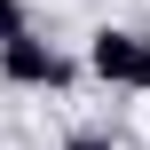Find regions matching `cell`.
<instances>
[{
	"label": "cell",
	"instance_id": "6da1fadb",
	"mask_svg": "<svg viewBox=\"0 0 150 150\" xmlns=\"http://www.w3.org/2000/svg\"><path fill=\"white\" fill-rule=\"evenodd\" d=\"M87 71L103 87H127V95H150V32H127V24H103L87 40Z\"/></svg>",
	"mask_w": 150,
	"mask_h": 150
},
{
	"label": "cell",
	"instance_id": "7a4b0ae2",
	"mask_svg": "<svg viewBox=\"0 0 150 150\" xmlns=\"http://www.w3.org/2000/svg\"><path fill=\"white\" fill-rule=\"evenodd\" d=\"M0 79H8V87H47V95H63V87L79 79V63H71L63 47H47V40L32 32V40L0 47Z\"/></svg>",
	"mask_w": 150,
	"mask_h": 150
},
{
	"label": "cell",
	"instance_id": "3957f363",
	"mask_svg": "<svg viewBox=\"0 0 150 150\" xmlns=\"http://www.w3.org/2000/svg\"><path fill=\"white\" fill-rule=\"evenodd\" d=\"M16 40H32V8L24 0H0V47H16Z\"/></svg>",
	"mask_w": 150,
	"mask_h": 150
},
{
	"label": "cell",
	"instance_id": "277c9868",
	"mask_svg": "<svg viewBox=\"0 0 150 150\" xmlns=\"http://www.w3.org/2000/svg\"><path fill=\"white\" fill-rule=\"evenodd\" d=\"M63 150H111V134H71Z\"/></svg>",
	"mask_w": 150,
	"mask_h": 150
}]
</instances>
